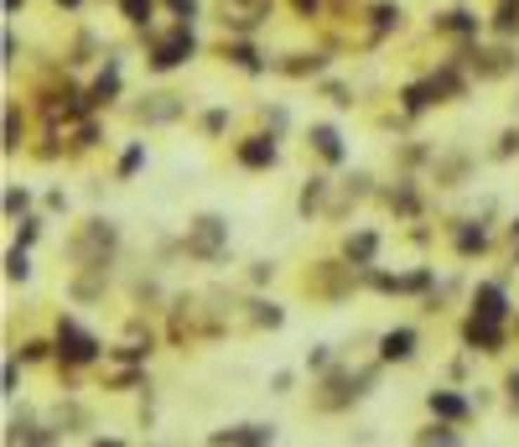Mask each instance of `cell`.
<instances>
[{
  "instance_id": "8fae6325",
  "label": "cell",
  "mask_w": 519,
  "mask_h": 447,
  "mask_svg": "<svg viewBox=\"0 0 519 447\" xmlns=\"http://www.w3.org/2000/svg\"><path fill=\"white\" fill-rule=\"evenodd\" d=\"M509 385H514V396H519V375H514V380H509Z\"/></svg>"
},
{
  "instance_id": "7a4b0ae2",
  "label": "cell",
  "mask_w": 519,
  "mask_h": 447,
  "mask_svg": "<svg viewBox=\"0 0 519 447\" xmlns=\"http://www.w3.org/2000/svg\"><path fill=\"white\" fill-rule=\"evenodd\" d=\"M58 344H63V354H68V359H78V364H84V359H94V338H88V333H78V328L73 323H63V333H58Z\"/></svg>"
},
{
  "instance_id": "ba28073f",
  "label": "cell",
  "mask_w": 519,
  "mask_h": 447,
  "mask_svg": "<svg viewBox=\"0 0 519 447\" xmlns=\"http://www.w3.org/2000/svg\"><path fill=\"white\" fill-rule=\"evenodd\" d=\"M317 146H322V156H332V162H338V136H332V130H317Z\"/></svg>"
},
{
  "instance_id": "5b68a950",
  "label": "cell",
  "mask_w": 519,
  "mask_h": 447,
  "mask_svg": "<svg viewBox=\"0 0 519 447\" xmlns=\"http://www.w3.org/2000/svg\"><path fill=\"white\" fill-rule=\"evenodd\" d=\"M213 245H218V219H203V229H197V250L208 255Z\"/></svg>"
},
{
  "instance_id": "30bf717a",
  "label": "cell",
  "mask_w": 519,
  "mask_h": 447,
  "mask_svg": "<svg viewBox=\"0 0 519 447\" xmlns=\"http://www.w3.org/2000/svg\"><path fill=\"white\" fill-rule=\"evenodd\" d=\"M26 271H32V266H26V255H21V250H11V276H16V281H21Z\"/></svg>"
},
{
  "instance_id": "8992f818",
  "label": "cell",
  "mask_w": 519,
  "mask_h": 447,
  "mask_svg": "<svg viewBox=\"0 0 519 447\" xmlns=\"http://www.w3.org/2000/svg\"><path fill=\"white\" fill-rule=\"evenodd\" d=\"M244 162H249V167H265V162H275V146H244Z\"/></svg>"
},
{
  "instance_id": "52a82bcc",
  "label": "cell",
  "mask_w": 519,
  "mask_h": 447,
  "mask_svg": "<svg viewBox=\"0 0 519 447\" xmlns=\"http://www.w3.org/2000/svg\"><path fill=\"white\" fill-rule=\"evenodd\" d=\"M431 411H442V416H462V401H457V396H431Z\"/></svg>"
},
{
  "instance_id": "6da1fadb",
  "label": "cell",
  "mask_w": 519,
  "mask_h": 447,
  "mask_svg": "<svg viewBox=\"0 0 519 447\" xmlns=\"http://www.w3.org/2000/svg\"><path fill=\"white\" fill-rule=\"evenodd\" d=\"M213 442L218 447H270V427H234V432H218Z\"/></svg>"
},
{
  "instance_id": "7c38bea8",
  "label": "cell",
  "mask_w": 519,
  "mask_h": 447,
  "mask_svg": "<svg viewBox=\"0 0 519 447\" xmlns=\"http://www.w3.org/2000/svg\"><path fill=\"white\" fill-rule=\"evenodd\" d=\"M94 447H119V442H94Z\"/></svg>"
},
{
  "instance_id": "3957f363",
  "label": "cell",
  "mask_w": 519,
  "mask_h": 447,
  "mask_svg": "<svg viewBox=\"0 0 519 447\" xmlns=\"http://www.w3.org/2000/svg\"><path fill=\"white\" fill-rule=\"evenodd\" d=\"M478 318H483V323L504 318V292H499V286H483V292H478Z\"/></svg>"
},
{
  "instance_id": "277c9868",
  "label": "cell",
  "mask_w": 519,
  "mask_h": 447,
  "mask_svg": "<svg viewBox=\"0 0 519 447\" xmlns=\"http://www.w3.org/2000/svg\"><path fill=\"white\" fill-rule=\"evenodd\" d=\"M410 344H416V333H410V328L384 333V359H410Z\"/></svg>"
},
{
  "instance_id": "9c48e42d",
  "label": "cell",
  "mask_w": 519,
  "mask_h": 447,
  "mask_svg": "<svg viewBox=\"0 0 519 447\" xmlns=\"http://www.w3.org/2000/svg\"><path fill=\"white\" fill-rule=\"evenodd\" d=\"M348 250H353L358 260H369V255H374V234H358V240H353Z\"/></svg>"
}]
</instances>
